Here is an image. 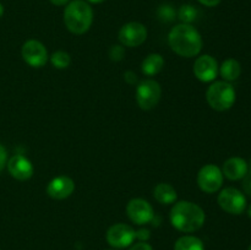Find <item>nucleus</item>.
Instances as JSON below:
<instances>
[{
  "label": "nucleus",
  "instance_id": "obj_1",
  "mask_svg": "<svg viewBox=\"0 0 251 250\" xmlns=\"http://www.w3.org/2000/svg\"><path fill=\"white\" fill-rule=\"evenodd\" d=\"M169 47L184 58L196 56L202 49V38L198 29L188 24H179L168 34Z\"/></svg>",
  "mask_w": 251,
  "mask_h": 250
},
{
  "label": "nucleus",
  "instance_id": "obj_2",
  "mask_svg": "<svg viewBox=\"0 0 251 250\" xmlns=\"http://www.w3.org/2000/svg\"><path fill=\"white\" fill-rule=\"evenodd\" d=\"M171 223L174 228L184 233L196 232L203 225L205 211L191 201H179L171 210Z\"/></svg>",
  "mask_w": 251,
  "mask_h": 250
},
{
  "label": "nucleus",
  "instance_id": "obj_3",
  "mask_svg": "<svg viewBox=\"0 0 251 250\" xmlns=\"http://www.w3.org/2000/svg\"><path fill=\"white\" fill-rule=\"evenodd\" d=\"M93 21V10L85 0H73L64 10V24L74 34H83Z\"/></svg>",
  "mask_w": 251,
  "mask_h": 250
},
{
  "label": "nucleus",
  "instance_id": "obj_4",
  "mask_svg": "<svg viewBox=\"0 0 251 250\" xmlns=\"http://www.w3.org/2000/svg\"><path fill=\"white\" fill-rule=\"evenodd\" d=\"M235 90L227 81H216L208 87L206 100L210 107L217 112H225L235 103Z\"/></svg>",
  "mask_w": 251,
  "mask_h": 250
},
{
  "label": "nucleus",
  "instance_id": "obj_5",
  "mask_svg": "<svg viewBox=\"0 0 251 250\" xmlns=\"http://www.w3.org/2000/svg\"><path fill=\"white\" fill-rule=\"evenodd\" d=\"M162 96V88L157 81L145 80L136 88V102L144 110H150L158 104Z\"/></svg>",
  "mask_w": 251,
  "mask_h": 250
},
{
  "label": "nucleus",
  "instance_id": "obj_6",
  "mask_svg": "<svg viewBox=\"0 0 251 250\" xmlns=\"http://www.w3.org/2000/svg\"><path fill=\"white\" fill-rule=\"evenodd\" d=\"M218 205L230 215H240L247 208V198L235 188H226L218 195Z\"/></svg>",
  "mask_w": 251,
  "mask_h": 250
},
{
  "label": "nucleus",
  "instance_id": "obj_7",
  "mask_svg": "<svg viewBox=\"0 0 251 250\" xmlns=\"http://www.w3.org/2000/svg\"><path fill=\"white\" fill-rule=\"evenodd\" d=\"M223 184V173L216 164H206L198 174V185L203 193L213 194L221 189Z\"/></svg>",
  "mask_w": 251,
  "mask_h": 250
},
{
  "label": "nucleus",
  "instance_id": "obj_8",
  "mask_svg": "<svg viewBox=\"0 0 251 250\" xmlns=\"http://www.w3.org/2000/svg\"><path fill=\"white\" fill-rule=\"evenodd\" d=\"M21 54L24 60L32 68H42L48 61V50L36 39H29L22 46Z\"/></svg>",
  "mask_w": 251,
  "mask_h": 250
},
{
  "label": "nucleus",
  "instance_id": "obj_9",
  "mask_svg": "<svg viewBox=\"0 0 251 250\" xmlns=\"http://www.w3.org/2000/svg\"><path fill=\"white\" fill-rule=\"evenodd\" d=\"M127 217L135 225H146L150 223L154 217L153 208L149 201L144 199H132L129 201L126 206Z\"/></svg>",
  "mask_w": 251,
  "mask_h": 250
},
{
  "label": "nucleus",
  "instance_id": "obj_10",
  "mask_svg": "<svg viewBox=\"0 0 251 250\" xmlns=\"http://www.w3.org/2000/svg\"><path fill=\"white\" fill-rule=\"evenodd\" d=\"M147 38V28L145 25L140 22H129L124 25L119 31V41L123 46L130 47H139L146 41Z\"/></svg>",
  "mask_w": 251,
  "mask_h": 250
},
{
  "label": "nucleus",
  "instance_id": "obj_11",
  "mask_svg": "<svg viewBox=\"0 0 251 250\" xmlns=\"http://www.w3.org/2000/svg\"><path fill=\"white\" fill-rule=\"evenodd\" d=\"M105 238L110 247L123 249L132 244L135 239V230L125 223H117L107 230Z\"/></svg>",
  "mask_w": 251,
  "mask_h": 250
},
{
  "label": "nucleus",
  "instance_id": "obj_12",
  "mask_svg": "<svg viewBox=\"0 0 251 250\" xmlns=\"http://www.w3.org/2000/svg\"><path fill=\"white\" fill-rule=\"evenodd\" d=\"M218 70L220 66L217 60L208 54L199 56L194 64V74L202 82H211L215 80L218 75Z\"/></svg>",
  "mask_w": 251,
  "mask_h": 250
},
{
  "label": "nucleus",
  "instance_id": "obj_13",
  "mask_svg": "<svg viewBox=\"0 0 251 250\" xmlns=\"http://www.w3.org/2000/svg\"><path fill=\"white\" fill-rule=\"evenodd\" d=\"M7 171L16 180H28L33 175V164L24 154H15L7 161Z\"/></svg>",
  "mask_w": 251,
  "mask_h": 250
},
{
  "label": "nucleus",
  "instance_id": "obj_14",
  "mask_svg": "<svg viewBox=\"0 0 251 250\" xmlns=\"http://www.w3.org/2000/svg\"><path fill=\"white\" fill-rule=\"evenodd\" d=\"M75 190V183L68 175H59L51 179L47 185V194L54 200L68 199Z\"/></svg>",
  "mask_w": 251,
  "mask_h": 250
},
{
  "label": "nucleus",
  "instance_id": "obj_15",
  "mask_svg": "<svg viewBox=\"0 0 251 250\" xmlns=\"http://www.w3.org/2000/svg\"><path fill=\"white\" fill-rule=\"evenodd\" d=\"M222 173L229 180H240L248 173V163L242 157H230L225 162Z\"/></svg>",
  "mask_w": 251,
  "mask_h": 250
},
{
  "label": "nucleus",
  "instance_id": "obj_16",
  "mask_svg": "<svg viewBox=\"0 0 251 250\" xmlns=\"http://www.w3.org/2000/svg\"><path fill=\"white\" fill-rule=\"evenodd\" d=\"M164 66V59L161 54L152 53L149 54L146 58L144 59L141 64V70L145 75L153 76L161 73V70Z\"/></svg>",
  "mask_w": 251,
  "mask_h": 250
},
{
  "label": "nucleus",
  "instance_id": "obj_17",
  "mask_svg": "<svg viewBox=\"0 0 251 250\" xmlns=\"http://www.w3.org/2000/svg\"><path fill=\"white\" fill-rule=\"evenodd\" d=\"M153 198L162 205H169V203L176 202V191L171 184L159 183L154 188Z\"/></svg>",
  "mask_w": 251,
  "mask_h": 250
},
{
  "label": "nucleus",
  "instance_id": "obj_18",
  "mask_svg": "<svg viewBox=\"0 0 251 250\" xmlns=\"http://www.w3.org/2000/svg\"><path fill=\"white\" fill-rule=\"evenodd\" d=\"M218 73L221 74V76L223 77V80L230 82V81H235L242 74V66L240 63L235 59H227L222 63V65L220 66V70Z\"/></svg>",
  "mask_w": 251,
  "mask_h": 250
},
{
  "label": "nucleus",
  "instance_id": "obj_19",
  "mask_svg": "<svg viewBox=\"0 0 251 250\" xmlns=\"http://www.w3.org/2000/svg\"><path fill=\"white\" fill-rule=\"evenodd\" d=\"M174 250H205L202 240L194 235H184L174 244Z\"/></svg>",
  "mask_w": 251,
  "mask_h": 250
},
{
  "label": "nucleus",
  "instance_id": "obj_20",
  "mask_svg": "<svg viewBox=\"0 0 251 250\" xmlns=\"http://www.w3.org/2000/svg\"><path fill=\"white\" fill-rule=\"evenodd\" d=\"M198 17V10L193 5H183L178 11V19L180 20L181 24L190 25Z\"/></svg>",
  "mask_w": 251,
  "mask_h": 250
},
{
  "label": "nucleus",
  "instance_id": "obj_21",
  "mask_svg": "<svg viewBox=\"0 0 251 250\" xmlns=\"http://www.w3.org/2000/svg\"><path fill=\"white\" fill-rule=\"evenodd\" d=\"M50 61L53 64V66H55L56 69H66L70 65L71 58L69 55V53H66V51L58 50L51 54Z\"/></svg>",
  "mask_w": 251,
  "mask_h": 250
},
{
  "label": "nucleus",
  "instance_id": "obj_22",
  "mask_svg": "<svg viewBox=\"0 0 251 250\" xmlns=\"http://www.w3.org/2000/svg\"><path fill=\"white\" fill-rule=\"evenodd\" d=\"M157 15H158L159 20H162V21L164 22H171L173 21L174 19H176V10H174V7L172 6V5L169 4H163L159 6L158 11H157Z\"/></svg>",
  "mask_w": 251,
  "mask_h": 250
},
{
  "label": "nucleus",
  "instance_id": "obj_23",
  "mask_svg": "<svg viewBox=\"0 0 251 250\" xmlns=\"http://www.w3.org/2000/svg\"><path fill=\"white\" fill-rule=\"evenodd\" d=\"M123 55H124V49H123V47L113 46L112 48H110L109 56L112 60H122Z\"/></svg>",
  "mask_w": 251,
  "mask_h": 250
},
{
  "label": "nucleus",
  "instance_id": "obj_24",
  "mask_svg": "<svg viewBox=\"0 0 251 250\" xmlns=\"http://www.w3.org/2000/svg\"><path fill=\"white\" fill-rule=\"evenodd\" d=\"M243 189H244L245 194L251 196V172L249 171H248V173L243 178Z\"/></svg>",
  "mask_w": 251,
  "mask_h": 250
},
{
  "label": "nucleus",
  "instance_id": "obj_25",
  "mask_svg": "<svg viewBox=\"0 0 251 250\" xmlns=\"http://www.w3.org/2000/svg\"><path fill=\"white\" fill-rule=\"evenodd\" d=\"M7 162V152L5 150V147L0 144V172L4 169V167L6 166Z\"/></svg>",
  "mask_w": 251,
  "mask_h": 250
},
{
  "label": "nucleus",
  "instance_id": "obj_26",
  "mask_svg": "<svg viewBox=\"0 0 251 250\" xmlns=\"http://www.w3.org/2000/svg\"><path fill=\"white\" fill-rule=\"evenodd\" d=\"M129 250H153V249H152V247L149 244V243L140 242V243H136L135 245H132Z\"/></svg>",
  "mask_w": 251,
  "mask_h": 250
},
{
  "label": "nucleus",
  "instance_id": "obj_27",
  "mask_svg": "<svg viewBox=\"0 0 251 250\" xmlns=\"http://www.w3.org/2000/svg\"><path fill=\"white\" fill-rule=\"evenodd\" d=\"M150 237V230L147 229H141L139 232H135V238H139L141 240H146L149 239Z\"/></svg>",
  "mask_w": 251,
  "mask_h": 250
},
{
  "label": "nucleus",
  "instance_id": "obj_28",
  "mask_svg": "<svg viewBox=\"0 0 251 250\" xmlns=\"http://www.w3.org/2000/svg\"><path fill=\"white\" fill-rule=\"evenodd\" d=\"M200 4L205 5V6H208V7H215L217 6L218 4H220L222 0H198Z\"/></svg>",
  "mask_w": 251,
  "mask_h": 250
},
{
  "label": "nucleus",
  "instance_id": "obj_29",
  "mask_svg": "<svg viewBox=\"0 0 251 250\" xmlns=\"http://www.w3.org/2000/svg\"><path fill=\"white\" fill-rule=\"evenodd\" d=\"M124 76H125V80H126L129 83L136 82V75H135L134 73H131V71H127V73H125Z\"/></svg>",
  "mask_w": 251,
  "mask_h": 250
},
{
  "label": "nucleus",
  "instance_id": "obj_30",
  "mask_svg": "<svg viewBox=\"0 0 251 250\" xmlns=\"http://www.w3.org/2000/svg\"><path fill=\"white\" fill-rule=\"evenodd\" d=\"M49 1L56 6H64V5H68L69 0H49Z\"/></svg>",
  "mask_w": 251,
  "mask_h": 250
},
{
  "label": "nucleus",
  "instance_id": "obj_31",
  "mask_svg": "<svg viewBox=\"0 0 251 250\" xmlns=\"http://www.w3.org/2000/svg\"><path fill=\"white\" fill-rule=\"evenodd\" d=\"M87 1H90V2H93V4H100V2L105 1V0H87Z\"/></svg>",
  "mask_w": 251,
  "mask_h": 250
},
{
  "label": "nucleus",
  "instance_id": "obj_32",
  "mask_svg": "<svg viewBox=\"0 0 251 250\" xmlns=\"http://www.w3.org/2000/svg\"><path fill=\"white\" fill-rule=\"evenodd\" d=\"M2 15H4V6H2V4L0 2V19L2 17Z\"/></svg>",
  "mask_w": 251,
  "mask_h": 250
},
{
  "label": "nucleus",
  "instance_id": "obj_33",
  "mask_svg": "<svg viewBox=\"0 0 251 250\" xmlns=\"http://www.w3.org/2000/svg\"><path fill=\"white\" fill-rule=\"evenodd\" d=\"M248 215H249V217L251 218V203H250L249 208H248Z\"/></svg>",
  "mask_w": 251,
  "mask_h": 250
},
{
  "label": "nucleus",
  "instance_id": "obj_34",
  "mask_svg": "<svg viewBox=\"0 0 251 250\" xmlns=\"http://www.w3.org/2000/svg\"><path fill=\"white\" fill-rule=\"evenodd\" d=\"M248 171H249V172H251V159H250L249 164H248Z\"/></svg>",
  "mask_w": 251,
  "mask_h": 250
},
{
  "label": "nucleus",
  "instance_id": "obj_35",
  "mask_svg": "<svg viewBox=\"0 0 251 250\" xmlns=\"http://www.w3.org/2000/svg\"><path fill=\"white\" fill-rule=\"evenodd\" d=\"M249 250H251V245H250V248H249Z\"/></svg>",
  "mask_w": 251,
  "mask_h": 250
}]
</instances>
